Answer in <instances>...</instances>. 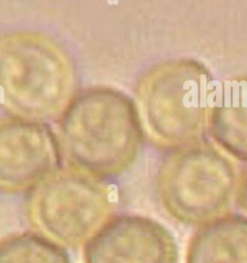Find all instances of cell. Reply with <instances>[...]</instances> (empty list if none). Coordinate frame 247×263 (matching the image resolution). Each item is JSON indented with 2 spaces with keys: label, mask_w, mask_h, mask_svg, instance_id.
<instances>
[{
  "label": "cell",
  "mask_w": 247,
  "mask_h": 263,
  "mask_svg": "<svg viewBox=\"0 0 247 263\" xmlns=\"http://www.w3.org/2000/svg\"><path fill=\"white\" fill-rule=\"evenodd\" d=\"M143 136L135 101L109 85L83 88L57 119V144L69 168L98 180L127 171L139 154Z\"/></svg>",
  "instance_id": "6da1fadb"
},
{
  "label": "cell",
  "mask_w": 247,
  "mask_h": 263,
  "mask_svg": "<svg viewBox=\"0 0 247 263\" xmlns=\"http://www.w3.org/2000/svg\"><path fill=\"white\" fill-rule=\"evenodd\" d=\"M76 89L74 64L54 39L35 31L0 35V104L12 117L58 118Z\"/></svg>",
  "instance_id": "7a4b0ae2"
},
{
  "label": "cell",
  "mask_w": 247,
  "mask_h": 263,
  "mask_svg": "<svg viewBox=\"0 0 247 263\" xmlns=\"http://www.w3.org/2000/svg\"><path fill=\"white\" fill-rule=\"evenodd\" d=\"M214 83L208 67L193 58H172L146 69L134 93L145 133L160 148L202 138Z\"/></svg>",
  "instance_id": "3957f363"
},
{
  "label": "cell",
  "mask_w": 247,
  "mask_h": 263,
  "mask_svg": "<svg viewBox=\"0 0 247 263\" xmlns=\"http://www.w3.org/2000/svg\"><path fill=\"white\" fill-rule=\"evenodd\" d=\"M237 175L222 150L199 139L170 149L161 158L155 176L156 197L171 219L200 226L227 214Z\"/></svg>",
  "instance_id": "277c9868"
},
{
  "label": "cell",
  "mask_w": 247,
  "mask_h": 263,
  "mask_svg": "<svg viewBox=\"0 0 247 263\" xmlns=\"http://www.w3.org/2000/svg\"><path fill=\"white\" fill-rule=\"evenodd\" d=\"M112 190L72 168L57 170L33 188L26 215L36 232L61 247L78 248L112 217Z\"/></svg>",
  "instance_id": "5b68a950"
},
{
  "label": "cell",
  "mask_w": 247,
  "mask_h": 263,
  "mask_svg": "<svg viewBox=\"0 0 247 263\" xmlns=\"http://www.w3.org/2000/svg\"><path fill=\"white\" fill-rule=\"evenodd\" d=\"M60 157L56 135L46 123L0 119V192L31 191L59 170Z\"/></svg>",
  "instance_id": "8992f818"
},
{
  "label": "cell",
  "mask_w": 247,
  "mask_h": 263,
  "mask_svg": "<svg viewBox=\"0 0 247 263\" xmlns=\"http://www.w3.org/2000/svg\"><path fill=\"white\" fill-rule=\"evenodd\" d=\"M177 257L171 232L139 214L110 217L83 246V263H177Z\"/></svg>",
  "instance_id": "52a82bcc"
},
{
  "label": "cell",
  "mask_w": 247,
  "mask_h": 263,
  "mask_svg": "<svg viewBox=\"0 0 247 263\" xmlns=\"http://www.w3.org/2000/svg\"><path fill=\"white\" fill-rule=\"evenodd\" d=\"M206 129L220 150L247 162V74L214 84Z\"/></svg>",
  "instance_id": "ba28073f"
},
{
  "label": "cell",
  "mask_w": 247,
  "mask_h": 263,
  "mask_svg": "<svg viewBox=\"0 0 247 263\" xmlns=\"http://www.w3.org/2000/svg\"><path fill=\"white\" fill-rule=\"evenodd\" d=\"M184 263H247V217L227 213L198 226Z\"/></svg>",
  "instance_id": "9c48e42d"
},
{
  "label": "cell",
  "mask_w": 247,
  "mask_h": 263,
  "mask_svg": "<svg viewBox=\"0 0 247 263\" xmlns=\"http://www.w3.org/2000/svg\"><path fill=\"white\" fill-rule=\"evenodd\" d=\"M0 263H71V261L64 247L36 231H22L0 238Z\"/></svg>",
  "instance_id": "30bf717a"
},
{
  "label": "cell",
  "mask_w": 247,
  "mask_h": 263,
  "mask_svg": "<svg viewBox=\"0 0 247 263\" xmlns=\"http://www.w3.org/2000/svg\"><path fill=\"white\" fill-rule=\"evenodd\" d=\"M234 199L238 208L247 214V165L242 167L237 175Z\"/></svg>",
  "instance_id": "8fae6325"
}]
</instances>
